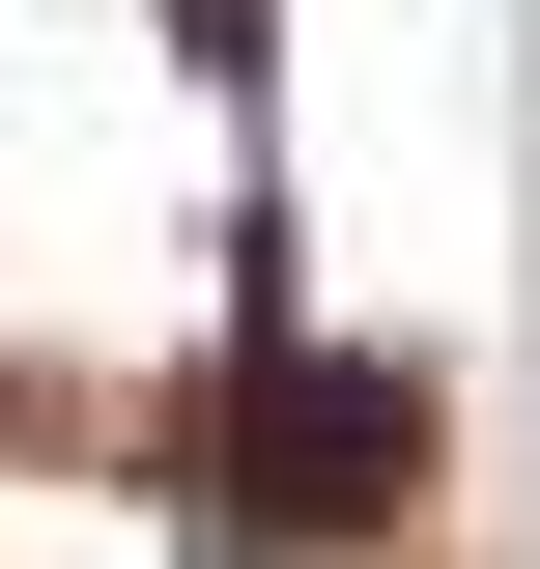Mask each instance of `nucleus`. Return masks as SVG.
<instances>
[{
    "label": "nucleus",
    "instance_id": "obj_1",
    "mask_svg": "<svg viewBox=\"0 0 540 569\" xmlns=\"http://www.w3.org/2000/svg\"><path fill=\"white\" fill-rule=\"evenodd\" d=\"M427 512V370L399 342H228V541L257 569H341V541H399Z\"/></svg>",
    "mask_w": 540,
    "mask_h": 569
}]
</instances>
